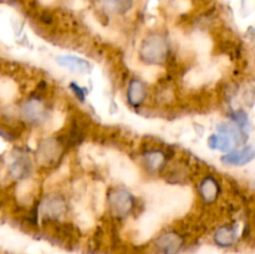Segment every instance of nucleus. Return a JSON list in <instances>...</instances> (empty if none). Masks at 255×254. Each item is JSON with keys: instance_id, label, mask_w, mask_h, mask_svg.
<instances>
[{"instance_id": "obj_1", "label": "nucleus", "mask_w": 255, "mask_h": 254, "mask_svg": "<svg viewBox=\"0 0 255 254\" xmlns=\"http://www.w3.org/2000/svg\"><path fill=\"white\" fill-rule=\"evenodd\" d=\"M168 56V42L158 34L147 36L141 44L139 57L147 64H161Z\"/></svg>"}, {"instance_id": "obj_2", "label": "nucleus", "mask_w": 255, "mask_h": 254, "mask_svg": "<svg viewBox=\"0 0 255 254\" xmlns=\"http://www.w3.org/2000/svg\"><path fill=\"white\" fill-rule=\"evenodd\" d=\"M107 201L110 212L116 218H126L133 209V197L125 189H112Z\"/></svg>"}, {"instance_id": "obj_3", "label": "nucleus", "mask_w": 255, "mask_h": 254, "mask_svg": "<svg viewBox=\"0 0 255 254\" xmlns=\"http://www.w3.org/2000/svg\"><path fill=\"white\" fill-rule=\"evenodd\" d=\"M154 247L161 254H178L184 247V238L178 232L169 231L156 239Z\"/></svg>"}, {"instance_id": "obj_4", "label": "nucleus", "mask_w": 255, "mask_h": 254, "mask_svg": "<svg viewBox=\"0 0 255 254\" xmlns=\"http://www.w3.org/2000/svg\"><path fill=\"white\" fill-rule=\"evenodd\" d=\"M21 116L31 125H39L46 120V109L44 104L36 99H30L22 105Z\"/></svg>"}, {"instance_id": "obj_5", "label": "nucleus", "mask_w": 255, "mask_h": 254, "mask_svg": "<svg viewBox=\"0 0 255 254\" xmlns=\"http://www.w3.org/2000/svg\"><path fill=\"white\" fill-rule=\"evenodd\" d=\"M255 158V146L249 144L244 148L233 151L222 157V162L228 166H246Z\"/></svg>"}, {"instance_id": "obj_6", "label": "nucleus", "mask_w": 255, "mask_h": 254, "mask_svg": "<svg viewBox=\"0 0 255 254\" xmlns=\"http://www.w3.org/2000/svg\"><path fill=\"white\" fill-rule=\"evenodd\" d=\"M55 60L59 66L65 67L70 71L79 72V74H86L91 70V65L87 60L74 56V55H59Z\"/></svg>"}, {"instance_id": "obj_7", "label": "nucleus", "mask_w": 255, "mask_h": 254, "mask_svg": "<svg viewBox=\"0 0 255 254\" xmlns=\"http://www.w3.org/2000/svg\"><path fill=\"white\" fill-rule=\"evenodd\" d=\"M238 239V232L233 226H222L214 232L213 241L221 248H229L234 246Z\"/></svg>"}, {"instance_id": "obj_8", "label": "nucleus", "mask_w": 255, "mask_h": 254, "mask_svg": "<svg viewBox=\"0 0 255 254\" xmlns=\"http://www.w3.org/2000/svg\"><path fill=\"white\" fill-rule=\"evenodd\" d=\"M147 97L146 85L141 80L133 79L129 81L128 90H127V100L132 107L141 106Z\"/></svg>"}, {"instance_id": "obj_9", "label": "nucleus", "mask_w": 255, "mask_h": 254, "mask_svg": "<svg viewBox=\"0 0 255 254\" xmlns=\"http://www.w3.org/2000/svg\"><path fill=\"white\" fill-rule=\"evenodd\" d=\"M41 212L47 218H59V217H61L66 212V203L60 197L47 198L41 204Z\"/></svg>"}, {"instance_id": "obj_10", "label": "nucleus", "mask_w": 255, "mask_h": 254, "mask_svg": "<svg viewBox=\"0 0 255 254\" xmlns=\"http://www.w3.org/2000/svg\"><path fill=\"white\" fill-rule=\"evenodd\" d=\"M199 194L206 203H213L219 194V183L213 176H208L199 184Z\"/></svg>"}, {"instance_id": "obj_11", "label": "nucleus", "mask_w": 255, "mask_h": 254, "mask_svg": "<svg viewBox=\"0 0 255 254\" xmlns=\"http://www.w3.org/2000/svg\"><path fill=\"white\" fill-rule=\"evenodd\" d=\"M60 154V144L55 139H46L42 142L39 147L37 158L44 163H51L56 161L57 156Z\"/></svg>"}, {"instance_id": "obj_12", "label": "nucleus", "mask_w": 255, "mask_h": 254, "mask_svg": "<svg viewBox=\"0 0 255 254\" xmlns=\"http://www.w3.org/2000/svg\"><path fill=\"white\" fill-rule=\"evenodd\" d=\"M208 146L212 149H218L222 152H228L233 148L236 141L228 134H212L207 141Z\"/></svg>"}, {"instance_id": "obj_13", "label": "nucleus", "mask_w": 255, "mask_h": 254, "mask_svg": "<svg viewBox=\"0 0 255 254\" xmlns=\"http://www.w3.org/2000/svg\"><path fill=\"white\" fill-rule=\"evenodd\" d=\"M104 7L115 15H124L131 10L133 0H102Z\"/></svg>"}, {"instance_id": "obj_14", "label": "nucleus", "mask_w": 255, "mask_h": 254, "mask_svg": "<svg viewBox=\"0 0 255 254\" xmlns=\"http://www.w3.org/2000/svg\"><path fill=\"white\" fill-rule=\"evenodd\" d=\"M144 163H146L147 168L151 171H158L162 168V166L166 162L164 154L161 151H149L143 156Z\"/></svg>"}, {"instance_id": "obj_15", "label": "nucleus", "mask_w": 255, "mask_h": 254, "mask_svg": "<svg viewBox=\"0 0 255 254\" xmlns=\"http://www.w3.org/2000/svg\"><path fill=\"white\" fill-rule=\"evenodd\" d=\"M27 169H29L27 168V163L25 162V159H22V158L16 159V161L11 164V167H10L11 174L15 177L24 176V174L27 172Z\"/></svg>"}, {"instance_id": "obj_16", "label": "nucleus", "mask_w": 255, "mask_h": 254, "mask_svg": "<svg viewBox=\"0 0 255 254\" xmlns=\"http://www.w3.org/2000/svg\"><path fill=\"white\" fill-rule=\"evenodd\" d=\"M233 120L236 121V125L242 129V131H246L249 126V119L248 115L244 111H238L233 115Z\"/></svg>"}, {"instance_id": "obj_17", "label": "nucleus", "mask_w": 255, "mask_h": 254, "mask_svg": "<svg viewBox=\"0 0 255 254\" xmlns=\"http://www.w3.org/2000/svg\"><path fill=\"white\" fill-rule=\"evenodd\" d=\"M70 87H71L72 91L75 92V95H76V96H77V99H80V100H81V101H84V100H85V95H86V94H85L84 90L81 89V86H79V85H77V84H74V82H72V84L70 85Z\"/></svg>"}]
</instances>
